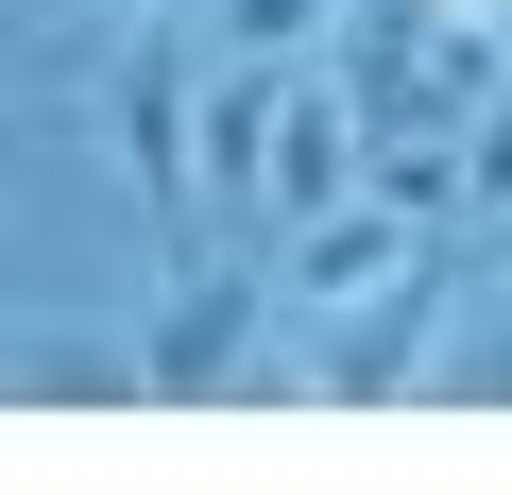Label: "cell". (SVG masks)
I'll return each mask as SVG.
<instances>
[{
  "label": "cell",
  "instance_id": "1",
  "mask_svg": "<svg viewBox=\"0 0 512 495\" xmlns=\"http://www.w3.org/2000/svg\"><path fill=\"white\" fill-rule=\"evenodd\" d=\"M103 120H120L137 205H154V222H188V205H205V52H188V18H137V35H120Z\"/></svg>",
  "mask_w": 512,
  "mask_h": 495
},
{
  "label": "cell",
  "instance_id": "2",
  "mask_svg": "<svg viewBox=\"0 0 512 495\" xmlns=\"http://www.w3.org/2000/svg\"><path fill=\"white\" fill-rule=\"evenodd\" d=\"M239 359H256V274L171 257V291H154V325H137V393H222Z\"/></svg>",
  "mask_w": 512,
  "mask_h": 495
},
{
  "label": "cell",
  "instance_id": "3",
  "mask_svg": "<svg viewBox=\"0 0 512 495\" xmlns=\"http://www.w3.org/2000/svg\"><path fill=\"white\" fill-rule=\"evenodd\" d=\"M427 359H444V257H410L393 291L325 308V342H308V393H410Z\"/></svg>",
  "mask_w": 512,
  "mask_h": 495
},
{
  "label": "cell",
  "instance_id": "4",
  "mask_svg": "<svg viewBox=\"0 0 512 495\" xmlns=\"http://www.w3.org/2000/svg\"><path fill=\"white\" fill-rule=\"evenodd\" d=\"M410 257H427V222L376 205V188H342L325 222H291V257H274V274H291V308H359V291H393Z\"/></svg>",
  "mask_w": 512,
  "mask_h": 495
},
{
  "label": "cell",
  "instance_id": "5",
  "mask_svg": "<svg viewBox=\"0 0 512 495\" xmlns=\"http://www.w3.org/2000/svg\"><path fill=\"white\" fill-rule=\"evenodd\" d=\"M359 188V103L342 86H291L274 103V171H256V205H274V222H325Z\"/></svg>",
  "mask_w": 512,
  "mask_h": 495
},
{
  "label": "cell",
  "instance_id": "6",
  "mask_svg": "<svg viewBox=\"0 0 512 495\" xmlns=\"http://www.w3.org/2000/svg\"><path fill=\"white\" fill-rule=\"evenodd\" d=\"M274 103H291L274 52H239V69L205 86V188H222V205H256V171H274Z\"/></svg>",
  "mask_w": 512,
  "mask_h": 495
},
{
  "label": "cell",
  "instance_id": "7",
  "mask_svg": "<svg viewBox=\"0 0 512 495\" xmlns=\"http://www.w3.org/2000/svg\"><path fill=\"white\" fill-rule=\"evenodd\" d=\"M342 0H222V52H308Z\"/></svg>",
  "mask_w": 512,
  "mask_h": 495
},
{
  "label": "cell",
  "instance_id": "8",
  "mask_svg": "<svg viewBox=\"0 0 512 495\" xmlns=\"http://www.w3.org/2000/svg\"><path fill=\"white\" fill-rule=\"evenodd\" d=\"M461 188H478V222H495V205H512V86H495V120H478V137H461Z\"/></svg>",
  "mask_w": 512,
  "mask_h": 495
},
{
  "label": "cell",
  "instance_id": "9",
  "mask_svg": "<svg viewBox=\"0 0 512 495\" xmlns=\"http://www.w3.org/2000/svg\"><path fill=\"white\" fill-rule=\"evenodd\" d=\"M461 393H495V410H512V308H495V325L461 342Z\"/></svg>",
  "mask_w": 512,
  "mask_h": 495
},
{
  "label": "cell",
  "instance_id": "10",
  "mask_svg": "<svg viewBox=\"0 0 512 495\" xmlns=\"http://www.w3.org/2000/svg\"><path fill=\"white\" fill-rule=\"evenodd\" d=\"M120 18H188V0H120Z\"/></svg>",
  "mask_w": 512,
  "mask_h": 495
},
{
  "label": "cell",
  "instance_id": "11",
  "mask_svg": "<svg viewBox=\"0 0 512 495\" xmlns=\"http://www.w3.org/2000/svg\"><path fill=\"white\" fill-rule=\"evenodd\" d=\"M0 325H18V274H0Z\"/></svg>",
  "mask_w": 512,
  "mask_h": 495
},
{
  "label": "cell",
  "instance_id": "12",
  "mask_svg": "<svg viewBox=\"0 0 512 495\" xmlns=\"http://www.w3.org/2000/svg\"><path fill=\"white\" fill-rule=\"evenodd\" d=\"M495 257H512V205H495Z\"/></svg>",
  "mask_w": 512,
  "mask_h": 495
}]
</instances>
